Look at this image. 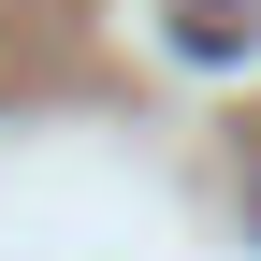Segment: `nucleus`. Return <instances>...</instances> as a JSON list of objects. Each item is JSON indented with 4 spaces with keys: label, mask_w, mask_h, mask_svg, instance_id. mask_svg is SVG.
I'll return each mask as SVG.
<instances>
[{
    "label": "nucleus",
    "mask_w": 261,
    "mask_h": 261,
    "mask_svg": "<svg viewBox=\"0 0 261 261\" xmlns=\"http://www.w3.org/2000/svg\"><path fill=\"white\" fill-rule=\"evenodd\" d=\"M247 218H261V145H247Z\"/></svg>",
    "instance_id": "f257e3e1"
}]
</instances>
